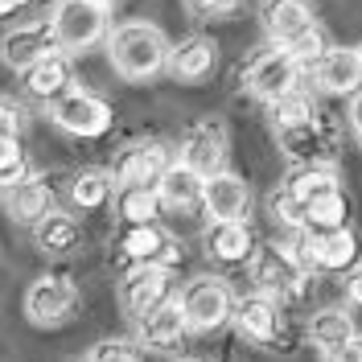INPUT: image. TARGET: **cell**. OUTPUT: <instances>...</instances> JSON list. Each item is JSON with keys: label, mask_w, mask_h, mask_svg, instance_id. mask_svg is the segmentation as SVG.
Here are the masks:
<instances>
[{"label": "cell", "mask_w": 362, "mask_h": 362, "mask_svg": "<svg viewBox=\"0 0 362 362\" xmlns=\"http://www.w3.org/2000/svg\"><path fill=\"white\" fill-rule=\"evenodd\" d=\"M107 58L119 78L128 83H144L153 78L157 70H165V58H169V42L157 25L148 21H124L107 33Z\"/></svg>", "instance_id": "obj_1"}, {"label": "cell", "mask_w": 362, "mask_h": 362, "mask_svg": "<svg viewBox=\"0 0 362 362\" xmlns=\"http://www.w3.org/2000/svg\"><path fill=\"white\" fill-rule=\"evenodd\" d=\"M251 276L259 284V293L268 296H296L309 280V264L296 243H268V247L251 251Z\"/></svg>", "instance_id": "obj_2"}, {"label": "cell", "mask_w": 362, "mask_h": 362, "mask_svg": "<svg viewBox=\"0 0 362 362\" xmlns=\"http://www.w3.org/2000/svg\"><path fill=\"white\" fill-rule=\"evenodd\" d=\"M49 29H54V42L62 54H78V49H90L107 33V4L99 0H62L49 17Z\"/></svg>", "instance_id": "obj_3"}, {"label": "cell", "mask_w": 362, "mask_h": 362, "mask_svg": "<svg viewBox=\"0 0 362 362\" xmlns=\"http://www.w3.org/2000/svg\"><path fill=\"white\" fill-rule=\"evenodd\" d=\"M181 313H185L189 329L210 334V329H218V325H226L235 317V296H230V288H226L223 280L198 276V280H189L181 288Z\"/></svg>", "instance_id": "obj_4"}, {"label": "cell", "mask_w": 362, "mask_h": 362, "mask_svg": "<svg viewBox=\"0 0 362 362\" xmlns=\"http://www.w3.org/2000/svg\"><path fill=\"white\" fill-rule=\"evenodd\" d=\"M300 83V62L293 58V49H284V45H272L264 54H255L247 66V87L255 99H264V103H276V99H284L288 90H296Z\"/></svg>", "instance_id": "obj_5"}, {"label": "cell", "mask_w": 362, "mask_h": 362, "mask_svg": "<svg viewBox=\"0 0 362 362\" xmlns=\"http://www.w3.org/2000/svg\"><path fill=\"white\" fill-rule=\"evenodd\" d=\"M49 115L62 132L83 136V140H95V136H103L112 128V107L90 90H66L62 99L49 103Z\"/></svg>", "instance_id": "obj_6"}, {"label": "cell", "mask_w": 362, "mask_h": 362, "mask_svg": "<svg viewBox=\"0 0 362 362\" xmlns=\"http://www.w3.org/2000/svg\"><path fill=\"white\" fill-rule=\"evenodd\" d=\"M169 296H173V272L165 264H132L128 276L119 280V305L132 321L144 317L148 309H157Z\"/></svg>", "instance_id": "obj_7"}, {"label": "cell", "mask_w": 362, "mask_h": 362, "mask_svg": "<svg viewBox=\"0 0 362 362\" xmlns=\"http://www.w3.org/2000/svg\"><path fill=\"white\" fill-rule=\"evenodd\" d=\"M300 255H305V264L309 272H346L354 268V259H358V243H354V235L346 230V226H334V230H305V239L296 243Z\"/></svg>", "instance_id": "obj_8"}, {"label": "cell", "mask_w": 362, "mask_h": 362, "mask_svg": "<svg viewBox=\"0 0 362 362\" xmlns=\"http://www.w3.org/2000/svg\"><path fill=\"white\" fill-rule=\"evenodd\" d=\"M74 305H78V288L70 284L66 276H42L25 293V313L37 325H62L74 313Z\"/></svg>", "instance_id": "obj_9"}, {"label": "cell", "mask_w": 362, "mask_h": 362, "mask_svg": "<svg viewBox=\"0 0 362 362\" xmlns=\"http://www.w3.org/2000/svg\"><path fill=\"white\" fill-rule=\"evenodd\" d=\"M235 325L239 334L255 346H276L284 338V317H280V300L268 293H255L235 300Z\"/></svg>", "instance_id": "obj_10"}, {"label": "cell", "mask_w": 362, "mask_h": 362, "mask_svg": "<svg viewBox=\"0 0 362 362\" xmlns=\"http://www.w3.org/2000/svg\"><path fill=\"white\" fill-rule=\"evenodd\" d=\"M181 160L194 169V173H202V177H214V173H223L226 165V128L218 119H202V124H194L185 140H181Z\"/></svg>", "instance_id": "obj_11"}, {"label": "cell", "mask_w": 362, "mask_h": 362, "mask_svg": "<svg viewBox=\"0 0 362 362\" xmlns=\"http://www.w3.org/2000/svg\"><path fill=\"white\" fill-rule=\"evenodd\" d=\"M259 25H264V33H268L272 45H284V49H288V45L300 42L317 21H313L309 0H264Z\"/></svg>", "instance_id": "obj_12"}, {"label": "cell", "mask_w": 362, "mask_h": 362, "mask_svg": "<svg viewBox=\"0 0 362 362\" xmlns=\"http://www.w3.org/2000/svg\"><path fill=\"white\" fill-rule=\"evenodd\" d=\"M58 42H54V29L49 21H37V25H21L13 33L0 37V62L13 70H29L33 62H42L45 54H54Z\"/></svg>", "instance_id": "obj_13"}, {"label": "cell", "mask_w": 362, "mask_h": 362, "mask_svg": "<svg viewBox=\"0 0 362 362\" xmlns=\"http://www.w3.org/2000/svg\"><path fill=\"white\" fill-rule=\"evenodd\" d=\"M169 169V153L144 140V144H128L112 165V181L115 185H157L160 173Z\"/></svg>", "instance_id": "obj_14"}, {"label": "cell", "mask_w": 362, "mask_h": 362, "mask_svg": "<svg viewBox=\"0 0 362 362\" xmlns=\"http://www.w3.org/2000/svg\"><path fill=\"white\" fill-rule=\"evenodd\" d=\"M214 66H218V45H214V37H202V33L169 45V58H165V70L177 83H202Z\"/></svg>", "instance_id": "obj_15"}, {"label": "cell", "mask_w": 362, "mask_h": 362, "mask_svg": "<svg viewBox=\"0 0 362 362\" xmlns=\"http://www.w3.org/2000/svg\"><path fill=\"white\" fill-rule=\"evenodd\" d=\"M313 74H317V83L329 90V95H358L362 90V58H358V49L329 45V49L313 62Z\"/></svg>", "instance_id": "obj_16"}, {"label": "cell", "mask_w": 362, "mask_h": 362, "mask_svg": "<svg viewBox=\"0 0 362 362\" xmlns=\"http://www.w3.org/2000/svg\"><path fill=\"white\" fill-rule=\"evenodd\" d=\"M202 206H206V214H210V223H218V218H247V206H251L247 181L226 173V169L214 173V177H206Z\"/></svg>", "instance_id": "obj_17"}, {"label": "cell", "mask_w": 362, "mask_h": 362, "mask_svg": "<svg viewBox=\"0 0 362 362\" xmlns=\"http://www.w3.org/2000/svg\"><path fill=\"white\" fill-rule=\"evenodd\" d=\"M119 251L128 264H173L177 251H173V239L160 230L157 223H140V226H124L119 235Z\"/></svg>", "instance_id": "obj_18"}, {"label": "cell", "mask_w": 362, "mask_h": 362, "mask_svg": "<svg viewBox=\"0 0 362 362\" xmlns=\"http://www.w3.org/2000/svg\"><path fill=\"white\" fill-rule=\"evenodd\" d=\"M4 210L13 223H42L54 210V189L45 177H21L4 185Z\"/></svg>", "instance_id": "obj_19"}, {"label": "cell", "mask_w": 362, "mask_h": 362, "mask_svg": "<svg viewBox=\"0 0 362 362\" xmlns=\"http://www.w3.org/2000/svg\"><path fill=\"white\" fill-rule=\"evenodd\" d=\"M136 329H140V341L148 350H173L189 325H185V313H181V300L169 296V300H160L157 309L136 317Z\"/></svg>", "instance_id": "obj_20"}, {"label": "cell", "mask_w": 362, "mask_h": 362, "mask_svg": "<svg viewBox=\"0 0 362 362\" xmlns=\"http://www.w3.org/2000/svg\"><path fill=\"white\" fill-rule=\"evenodd\" d=\"M206 251L218 264H243V259H251L255 235H251L247 218H218V223H210V230H206Z\"/></svg>", "instance_id": "obj_21"}, {"label": "cell", "mask_w": 362, "mask_h": 362, "mask_svg": "<svg viewBox=\"0 0 362 362\" xmlns=\"http://www.w3.org/2000/svg\"><path fill=\"white\" fill-rule=\"evenodd\" d=\"M202 185L206 177L202 173H194L185 160H169V169L160 173L157 181V194H160V206H169V210H198L202 206Z\"/></svg>", "instance_id": "obj_22"}, {"label": "cell", "mask_w": 362, "mask_h": 362, "mask_svg": "<svg viewBox=\"0 0 362 362\" xmlns=\"http://www.w3.org/2000/svg\"><path fill=\"white\" fill-rule=\"evenodd\" d=\"M25 74V90L33 95V99H45V103H54V99H62L70 90V62L62 49H54V54H45L42 62H33Z\"/></svg>", "instance_id": "obj_23"}, {"label": "cell", "mask_w": 362, "mask_h": 362, "mask_svg": "<svg viewBox=\"0 0 362 362\" xmlns=\"http://www.w3.org/2000/svg\"><path fill=\"white\" fill-rule=\"evenodd\" d=\"M276 136H280L284 157H293L296 165H317V160H329V136H325V128H321V119L293 124V128H276Z\"/></svg>", "instance_id": "obj_24"}, {"label": "cell", "mask_w": 362, "mask_h": 362, "mask_svg": "<svg viewBox=\"0 0 362 362\" xmlns=\"http://www.w3.org/2000/svg\"><path fill=\"white\" fill-rule=\"evenodd\" d=\"M119 218L124 226H140V223H157L160 218V194L157 185H119Z\"/></svg>", "instance_id": "obj_25"}, {"label": "cell", "mask_w": 362, "mask_h": 362, "mask_svg": "<svg viewBox=\"0 0 362 362\" xmlns=\"http://www.w3.org/2000/svg\"><path fill=\"white\" fill-rule=\"evenodd\" d=\"M338 185H341V181H338V169H334L329 160H317V165H296L293 177L284 181V189H288V194H296L305 206L313 202L317 194H325V189H338Z\"/></svg>", "instance_id": "obj_26"}, {"label": "cell", "mask_w": 362, "mask_h": 362, "mask_svg": "<svg viewBox=\"0 0 362 362\" xmlns=\"http://www.w3.org/2000/svg\"><path fill=\"white\" fill-rule=\"evenodd\" d=\"M33 235H37V247L45 255H66V251L78 247V223L70 214H58V210H49L42 223H33Z\"/></svg>", "instance_id": "obj_27"}, {"label": "cell", "mask_w": 362, "mask_h": 362, "mask_svg": "<svg viewBox=\"0 0 362 362\" xmlns=\"http://www.w3.org/2000/svg\"><path fill=\"white\" fill-rule=\"evenodd\" d=\"M350 218V202H346V194L338 189H325V194H317L313 202L305 206V226L300 230H334V226H346Z\"/></svg>", "instance_id": "obj_28"}, {"label": "cell", "mask_w": 362, "mask_h": 362, "mask_svg": "<svg viewBox=\"0 0 362 362\" xmlns=\"http://www.w3.org/2000/svg\"><path fill=\"white\" fill-rule=\"evenodd\" d=\"M354 338V321H350V313L346 309H321V313H313V321H309V341H313L317 350H334V346H341V341Z\"/></svg>", "instance_id": "obj_29"}, {"label": "cell", "mask_w": 362, "mask_h": 362, "mask_svg": "<svg viewBox=\"0 0 362 362\" xmlns=\"http://www.w3.org/2000/svg\"><path fill=\"white\" fill-rule=\"evenodd\" d=\"M112 198V173H99V169H83L78 177L70 181V202L78 210H99Z\"/></svg>", "instance_id": "obj_30"}, {"label": "cell", "mask_w": 362, "mask_h": 362, "mask_svg": "<svg viewBox=\"0 0 362 362\" xmlns=\"http://www.w3.org/2000/svg\"><path fill=\"white\" fill-rule=\"evenodd\" d=\"M272 107V124L276 128H293V124H309V119H317V103L305 95V90L296 87V90H288L284 99H276V103H268Z\"/></svg>", "instance_id": "obj_31"}, {"label": "cell", "mask_w": 362, "mask_h": 362, "mask_svg": "<svg viewBox=\"0 0 362 362\" xmlns=\"http://www.w3.org/2000/svg\"><path fill=\"white\" fill-rule=\"evenodd\" d=\"M25 177V153L17 144V136L0 140V185H13V181Z\"/></svg>", "instance_id": "obj_32"}, {"label": "cell", "mask_w": 362, "mask_h": 362, "mask_svg": "<svg viewBox=\"0 0 362 362\" xmlns=\"http://www.w3.org/2000/svg\"><path fill=\"white\" fill-rule=\"evenodd\" d=\"M272 214H276L284 226H305V202H300L296 194H288L284 185L272 194Z\"/></svg>", "instance_id": "obj_33"}, {"label": "cell", "mask_w": 362, "mask_h": 362, "mask_svg": "<svg viewBox=\"0 0 362 362\" xmlns=\"http://www.w3.org/2000/svg\"><path fill=\"white\" fill-rule=\"evenodd\" d=\"M239 4L243 0H185L189 17H198V21H223L230 13H239Z\"/></svg>", "instance_id": "obj_34"}, {"label": "cell", "mask_w": 362, "mask_h": 362, "mask_svg": "<svg viewBox=\"0 0 362 362\" xmlns=\"http://www.w3.org/2000/svg\"><path fill=\"white\" fill-rule=\"evenodd\" d=\"M90 362H136V350H132V341L107 338L90 350Z\"/></svg>", "instance_id": "obj_35"}, {"label": "cell", "mask_w": 362, "mask_h": 362, "mask_svg": "<svg viewBox=\"0 0 362 362\" xmlns=\"http://www.w3.org/2000/svg\"><path fill=\"white\" fill-rule=\"evenodd\" d=\"M325 362H362V338L354 334L350 341H341V346H334V350L325 354Z\"/></svg>", "instance_id": "obj_36"}, {"label": "cell", "mask_w": 362, "mask_h": 362, "mask_svg": "<svg viewBox=\"0 0 362 362\" xmlns=\"http://www.w3.org/2000/svg\"><path fill=\"white\" fill-rule=\"evenodd\" d=\"M21 132V112L17 107H8V103H0V140H8V136Z\"/></svg>", "instance_id": "obj_37"}, {"label": "cell", "mask_w": 362, "mask_h": 362, "mask_svg": "<svg viewBox=\"0 0 362 362\" xmlns=\"http://www.w3.org/2000/svg\"><path fill=\"white\" fill-rule=\"evenodd\" d=\"M346 296H350L354 305H362V264H354L350 276H346Z\"/></svg>", "instance_id": "obj_38"}, {"label": "cell", "mask_w": 362, "mask_h": 362, "mask_svg": "<svg viewBox=\"0 0 362 362\" xmlns=\"http://www.w3.org/2000/svg\"><path fill=\"white\" fill-rule=\"evenodd\" d=\"M350 128H354V136H358V144H362V90L354 95V103H350Z\"/></svg>", "instance_id": "obj_39"}, {"label": "cell", "mask_w": 362, "mask_h": 362, "mask_svg": "<svg viewBox=\"0 0 362 362\" xmlns=\"http://www.w3.org/2000/svg\"><path fill=\"white\" fill-rule=\"evenodd\" d=\"M21 4H25V0H0V17H13Z\"/></svg>", "instance_id": "obj_40"}, {"label": "cell", "mask_w": 362, "mask_h": 362, "mask_svg": "<svg viewBox=\"0 0 362 362\" xmlns=\"http://www.w3.org/2000/svg\"><path fill=\"white\" fill-rule=\"evenodd\" d=\"M354 49H358V58H362V42H358V45H354Z\"/></svg>", "instance_id": "obj_41"}, {"label": "cell", "mask_w": 362, "mask_h": 362, "mask_svg": "<svg viewBox=\"0 0 362 362\" xmlns=\"http://www.w3.org/2000/svg\"><path fill=\"white\" fill-rule=\"evenodd\" d=\"M25 4H42V0H25Z\"/></svg>", "instance_id": "obj_42"}, {"label": "cell", "mask_w": 362, "mask_h": 362, "mask_svg": "<svg viewBox=\"0 0 362 362\" xmlns=\"http://www.w3.org/2000/svg\"><path fill=\"white\" fill-rule=\"evenodd\" d=\"M99 4H115V0H99Z\"/></svg>", "instance_id": "obj_43"}, {"label": "cell", "mask_w": 362, "mask_h": 362, "mask_svg": "<svg viewBox=\"0 0 362 362\" xmlns=\"http://www.w3.org/2000/svg\"><path fill=\"white\" fill-rule=\"evenodd\" d=\"M74 362H90V358H74Z\"/></svg>", "instance_id": "obj_44"}]
</instances>
